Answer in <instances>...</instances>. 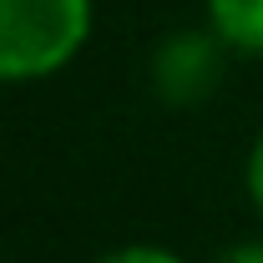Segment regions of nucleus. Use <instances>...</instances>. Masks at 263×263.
<instances>
[{
  "mask_svg": "<svg viewBox=\"0 0 263 263\" xmlns=\"http://www.w3.org/2000/svg\"><path fill=\"white\" fill-rule=\"evenodd\" d=\"M91 0H0V81H41L81 56Z\"/></svg>",
  "mask_w": 263,
  "mask_h": 263,
  "instance_id": "obj_1",
  "label": "nucleus"
},
{
  "mask_svg": "<svg viewBox=\"0 0 263 263\" xmlns=\"http://www.w3.org/2000/svg\"><path fill=\"white\" fill-rule=\"evenodd\" d=\"M213 263H263V243H233V248H223Z\"/></svg>",
  "mask_w": 263,
  "mask_h": 263,
  "instance_id": "obj_6",
  "label": "nucleus"
},
{
  "mask_svg": "<svg viewBox=\"0 0 263 263\" xmlns=\"http://www.w3.org/2000/svg\"><path fill=\"white\" fill-rule=\"evenodd\" d=\"M101 263H182V258L167 253V248H117V253H106Z\"/></svg>",
  "mask_w": 263,
  "mask_h": 263,
  "instance_id": "obj_4",
  "label": "nucleus"
},
{
  "mask_svg": "<svg viewBox=\"0 0 263 263\" xmlns=\"http://www.w3.org/2000/svg\"><path fill=\"white\" fill-rule=\"evenodd\" d=\"M248 197H253V208L263 213V137H258V147H253V157H248Z\"/></svg>",
  "mask_w": 263,
  "mask_h": 263,
  "instance_id": "obj_5",
  "label": "nucleus"
},
{
  "mask_svg": "<svg viewBox=\"0 0 263 263\" xmlns=\"http://www.w3.org/2000/svg\"><path fill=\"white\" fill-rule=\"evenodd\" d=\"M208 26L238 56H263V0H208Z\"/></svg>",
  "mask_w": 263,
  "mask_h": 263,
  "instance_id": "obj_3",
  "label": "nucleus"
},
{
  "mask_svg": "<svg viewBox=\"0 0 263 263\" xmlns=\"http://www.w3.org/2000/svg\"><path fill=\"white\" fill-rule=\"evenodd\" d=\"M223 71H228V46L213 26L208 31H177L152 56V86L172 106H197L218 91Z\"/></svg>",
  "mask_w": 263,
  "mask_h": 263,
  "instance_id": "obj_2",
  "label": "nucleus"
}]
</instances>
